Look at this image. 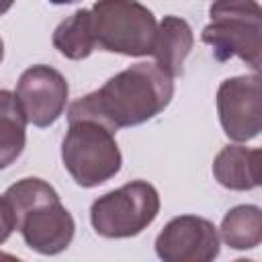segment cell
<instances>
[{
    "label": "cell",
    "instance_id": "17",
    "mask_svg": "<svg viewBox=\"0 0 262 262\" xmlns=\"http://www.w3.org/2000/svg\"><path fill=\"white\" fill-rule=\"evenodd\" d=\"M51 4H72V2H78V0H49Z\"/></svg>",
    "mask_w": 262,
    "mask_h": 262
},
{
    "label": "cell",
    "instance_id": "6",
    "mask_svg": "<svg viewBox=\"0 0 262 262\" xmlns=\"http://www.w3.org/2000/svg\"><path fill=\"white\" fill-rule=\"evenodd\" d=\"M160 213V194L145 180H131L90 205L94 231L108 239L139 235Z\"/></svg>",
    "mask_w": 262,
    "mask_h": 262
},
{
    "label": "cell",
    "instance_id": "11",
    "mask_svg": "<svg viewBox=\"0 0 262 262\" xmlns=\"http://www.w3.org/2000/svg\"><path fill=\"white\" fill-rule=\"evenodd\" d=\"M260 149L244 145L223 147L213 162L217 182L229 190H252L260 186Z\"/></svg>",
    "mask_w": 262,
    "mask_h": 262
},
{
    "label": "cell",
    "instance_id": "13",
    "mask_svg": "<svg viewBox=\"0 0 262 262\" xmlns=\"http://www.w3.org/2000/svg\"><path fill=\"white\" fill-rule=\"evenodd\" d=\"M27 119L18 106L16 94L0 88V170L16 162L25 149Z\"/></svg>",
    "mask_w": 262,
    "mask_h": 262
},
{
    "label": "cell",
    "instance_id": "7",
    "mask_svg": "<svg viewBox=\"0 0 262 262\" xmlns=\"http://www.w3.org/2000/svg\"><path fill=\"white\" fill-rule=\"evenodd\" d=\"M217 113L223 133L233 141H250L262 129L260 78L233 76L219 84Z\"/></svg>",
    "mask_w": 262,
    "mask_h": 262
},
{
    "label": "cell",
    "instance_id": "4",
    "mask_svg": "<svg viewBox=\"0 0 262 262\" xmlns=\"http://www.w3.org/2000/svg\"><path fill=\"white\" fill-rule=\"evenodd\" d=\"M61 160L74 182L82 188H94L111 180L123 162L115 133L92 119L70 121L61 141Z\"/></svg>",
    "mask_w": 262,
    "mask_h": 262
},
{
    "label": "cell",
    "instance_id": "8",
    "mask_svg": "<svg viewBox=\"0 0 262 262\" xmlns=\"http://www.w3.org/2000/svg\"><path fill=\"white\" fill-rule=\"evenodd\" d=\"M14 94L27 123L43 129L53 125L66 111L70 86L55 68L39 63L20 74Z\"/></svg>",
    "mask_w": 262,
    "mask_h": 262
},
{
    "label": "cell",
    "instance_id": "9",
    "mask_svg": "<svg viewBox=\"0 0 262 262\" xmlns=\"http://www.w3.org/2000/svg\"><path fill=\"white\" fill-rule=\"evenodd\" d=\"M156 254L164 262H211L219 256L217 227L196 215L174 217L158 233Z\"/></svg>",
    "mask_w": 262,
    "mask_h": 262
},
{
    "label": "cell",
    "instance_id": "10",
    "mask_svg": "<svg viewBox=\"0 0 262 262\" xmlns=\"http://www.w3.org/2000/svg\"><path fill=\"white\" fill-rule=\"evenodd\" d=\"M194 45V35L190 25L180 16H164L156 29L151 53L156 66L170 78L182 76L184 59Z\"/></svg>",
    "mask_w": 262,
    "mask_h": 262
},
{
    "label": "cell",
    "instance_id": "2",
    "mask_svg": "<svg viewBox=\"0 0 262 262\" xmlns=\"http://www.w3.org/2000/svg\"><path fill=\"white\" fill-rule=\"evenodd\" d=\"M4 196L16 215V229H20L31 250L55 256L72 244L76 231L74 217L49 182L29 176L8 186Z\"/></svg>",
    "mask_w": 262,
    "mask_h": 262
},
{
    "label": "cell",
    "instance_id": "15",
    "mask_svg": "<svg viewBox=\"0 0 262 262\" xmlns=\"http://www.w3.org/2000/svg\"><path fill=\"white\" fill-rule=\"evenodd\" d=\"M16 229V215L10 207V203L6 201V196H0V244H4L12 231Z\"/></svg>",
    "mask_w": 262,
    "mask_h": 262
},
{
    "label": "cell",
    "instance_id": "16",
    "mask_svg": "<svg viewBox=\"0 0 262 262\" xmlns=\"http://www.w3.org/2000/svg\"><path fill=\"white\" fill-rule=\"evenodd\" d=\"M12 4H14V0H0V16L6 14L12 8Z\"/></svg>",
    "mask_w": 262,
    "mask_h": 262
},
{
    "label": "cell",
    "instance_id": "14",
    "mask_svg": "<svg viewBox=\"0 0 262 262\" xmlns=\"http://www.w3.org/2000/svg\"><path fill=\"white\" fill-rule=\"evenodd\" d=\"M221 239L233 250H252L262 242V211L256 205H237L221 221Z\"/></svg>",
    "mask_w": 262,
    "mask_h": 262
},
{
    "label": "cell",
    "instance_id": "5",
    "mask_svg": "<svg viewBox=\"0 0 262 262\" xmlns=\"http://www.w3.org/2000/svg\"><path fill=\"white\" fill-rule=\"evenodd\" d=\"M96 47L127 57L151 53L156 37L154 12L137 0H96L90 8Z\"/></svg>",
    "mask_w": 262,
    "mask_h": 262
},
{
    "label": "cell",
    "instance_id": "18",
    "mask_svg": "<svg viewBox=\"0 0 262 262\" xmlns=\"http://www.w3.org/2000/svg\"><path fill=\"white\" fill-rule=\"evenodd\" d=\"M2 57H4V43H2V39H0V61H2Z\"/></svg>",
    "mask_w": 262,
    "mask_h": 262
},
{
    "label": "cell",
    "instance_id": "12",
    "mask_svg": "<svg viewBox=\"0 0 262 262\" xmlns=\"http://www.w3.org/2000/svg\"><path fill=\"white\" fill-rule=\"evenodd\" d=\"M53 47L68 59L80 61L86 59L96 49L94 29H92V14L86 8L76 10L66 20H61L53 31Z\"/></svg>",
    "mask_w": 262,
    "mask_h": 262
},
{
    "label": "cell",
    "instance_id": "3",
    "mask_svg": "<svg viewBox=\"0 0 262 262\" xmlns=\"http://www.w3.org/2000/svg\"><path fill=\"white\" fill-rule=\"evenodd\" d=\"M209 16L211 23L201 31V41L213 49L215 59L239 57L258 72L262 49V10L258 0H215Z\"/></svg>",
    "mask_w": 262,
    "mask_h": 262
},
{
    "label": "cell",
    "instance_id": "1",
    "mask_svg": "<svg viewBox=\"0 0 262 262\" xmlns=\"http://www.w3.org/2000/svg\"><path fill=\"white\" fill-rule=\"evenodd\" d=\"M174 96L172 78L156 63H135L113 78L98 90L78 98L68 108V121L92 119L117 129L141 125L160 115Z\"/></svg>",
    "mask_w": 262,
    "mask_h": 262
}]
</instances>
